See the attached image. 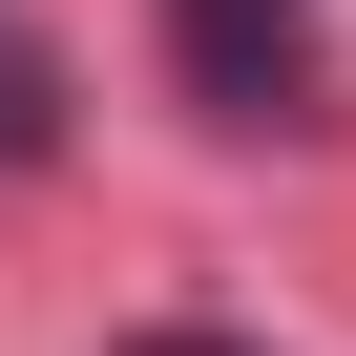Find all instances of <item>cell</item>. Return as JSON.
<instances>
[{
	"label": "cell",
	"instance_id": "cell-1",
	"mask_svg": "<svg viewBox=\"0 0 356 356\" xmlns=\"http://www.w3.org/2000/svg\"><path fill=\"white\" fill-rule=\"evenodd\" d=\"M168 63H189L210 126H314V84H335L314 0H168Z\"/></svg>",
	"mask_w": 356,
	"mask_h": 356
},
{
	"label": "cell",
	"instance_id": "cell-2",
	"mask_svg": "<svg viewBox=\"0 0 356 356\" xmlns=\"http://www.w3.org/2000/svg\"><path fill=\"white\" fill-rule=\"evenodd\" d=\"M42 126H63V63H42V42H0V168H22Z\"/></svg>",
	"mask_w": 356,
	"mask_h": 356
},
{
	"label": "cell",
	"instance_id": "cell-3",
	"mask_svg": "<svg viewBox=\"0 0 356 356\" xmlns=\"http://www.w3.org/2000/svg\"><path fill=\"white\" fill-rule=\"evenodd\" d=\"M126 356H252V335H126Z\"/></svg>",
	"mask_w": 356,
	"mask_h": 356
}]
</instances>
